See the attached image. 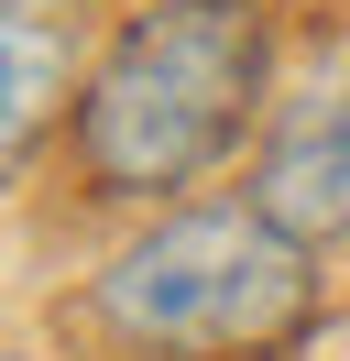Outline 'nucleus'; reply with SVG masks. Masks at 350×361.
<instances>
[{
    "label": "nucleus",
    "mask_w": 350,
    "mask_h": 361,
    "mask_svg": "<svg viewBox=\"0 0 350 361\" xmlns=\"http://www.w3.org/2000/svg\"><path fill=\"white\" fill-rule=\"evenodd\" d=\"M274 121L262 0H143L66 99V164L99 208H186Z\"/></svg>",
    "instance_id": "f257e3e1"
},
{
    "label": "nucleus",
    "mask_w": 350,
    "mask_h": 361,
    "mask_svg": "<svg viewBox=\"0 0 350 361\" xmlns=\"http://www.w3.org/2000/svg\"><path fill=\"white\" fill-rule=\"evenodd\" d=\"M318 263L262 197H186L88 274V329L131 361H284L318 329Z\"/></svg>",
    "instance_id": "f03ea898"
},
{
    "label": "nucleus",
    "mask_w": 350,
    "mask_h": 361,
    "mask_svg": "<svg viewBox=\"0 0 350 361\" xmlns=\"http://www.w3.org/2000/svg\"><path fill=\"white\" fill-rule=\"evenodd\" d=\"M241 197H262L306 252H339L350 241V77H318V88L274 99Z\"/></svg>",
    "instance_id": "7ed1b4c3"
},
{
    "label": "nucleus",
    "mask_w": 350,
    "mask_h": 361,
    "mask_svg": "<svg viewBox=\"0 0 350 361\" xmlns=\"http://www.w3.org/2000/svg\"><path fill=\"white\" fill-rule=\"evenodd\" d=\"M0 44H11V110H0V132H11V164H33L44 110H55V88H66V0H11V11H0Z\"/></svg>",
    "instance_id": "20e7f679"
},
{
    "label": "nucleus",
    "mask_w": 350,
    "mask_h": 361,
    "mask_svg": "<svg viewBox=\"0 0 350 361\" xmlns=\"http://www.w3.org/2000/svg\"><path fill=\"white\" fill-rule=\"evenodd\" d=\"M11 361H44V350H11Z\"/></svg>",
    "instance_id": "39448f33"
}]
</instances>
